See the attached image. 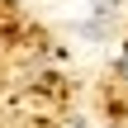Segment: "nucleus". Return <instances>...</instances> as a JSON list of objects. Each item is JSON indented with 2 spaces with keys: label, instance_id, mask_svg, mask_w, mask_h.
I'll use <instances>...</instances> for the list:
<instances>
[{
  "label": "nucleus",
  "instance_id": "nucleus-1",
  "mask_svg": "<svg viewBox=\"0 0 128 128\" xmlns=\"http://www.w3.org/2000/svg\"><path fill=\"white\" fill-rule=\"evenodd\" d=\"M114 71H119V81H128V43H124V52H119V62H114Z\"/></svg>",
  "mask_w": 128,
  "mask_h": 128
}]
</instances>
